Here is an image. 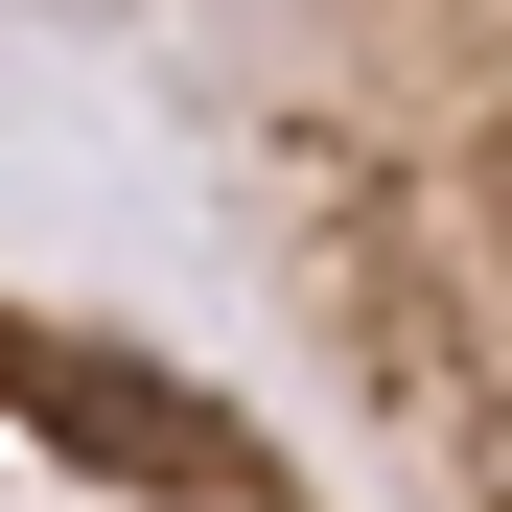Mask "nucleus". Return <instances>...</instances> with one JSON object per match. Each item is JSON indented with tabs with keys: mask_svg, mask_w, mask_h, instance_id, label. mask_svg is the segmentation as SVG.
Instances as JSON below:
<instances>
[{
	"mask_svg": "<svg viewBox=\"0 0 512 512\" xmlns=\"http://www.w3.org/2000/svg\"><path fill=\"white\" fill-rule=\"evenodd\" d=\"M47 24L210 140L280 326L419 466V512H512V0H47Z\"/></svg>",
	"mask_w": 512,
	"mask_h": 512,
	"instance_id": "nucleus-1",
	"label": "nucleus"
},
{
	"mask_svg": "<svg viewBox=\"0 0 512 512\" xmlns=\"http://www.w3.org/2000/svg\"><path fill=\"white\" fill-rule=\"evenodd\" d=\"M0 512H350L210 350L0 280Z\"/></svg>",
	"mask_w": 512,
	"mask_h": 512,
	"instance_id": "nucleus-2",
	"label": "nucleus"
}]
</instances>
